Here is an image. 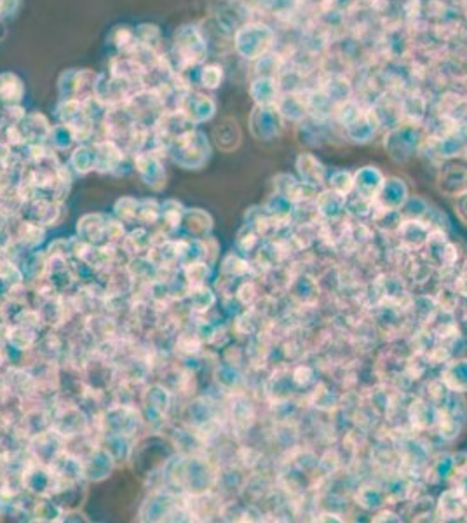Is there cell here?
I'll list each match as a JSON object with an SVG mask.
<instances>
[{
	"label": "cell",
	"mask_w": 467,
	"mask_h": 523,
	"mask_svg": "<svg viewBox=\"0 0 467 523\" xmlns=\"http://www.w3.org/2000/svg\"><path fill=\"white\" fill-rule=\"evenodd\" d=\"M384 173L375 166H365L354 173V190L352 194L375 203L382 185H384Z\"/></svg>",
	"instance_id": "cell-6"
},
{
	"label": "cell",
	"mask_w": 467,
	"mask_h": 523,
	"mask_svg": "<svg viewBox=\"0 0 467 523\" xmlns=\"http://www.w3.org/2000/svg\"><path fill=\"white\" fill-rule=\"evenodd\" d=\"M255 297H257V290H255L253 283L241 284L239 290H237V298H239V302H243L244 305L251 304V302L255 300Z\"/></svg>",
	"instance_id": "cell-23"
},
{
	"label": "cell",
	"mask_w": 467,
	"mask_h": 523,
	"mask_svg": "<svg viewBox=\"0 0 467 523\" xmlns=\"http://www.w3.org/2000/svg\"><path fill=\"white\" fill-rule=\"evenodd\" d=\"M408 419L413 429L429 431V429H434L436 421H438V408L428 398H416L410 405Z\"/></svg>",
	"instance_id": "cell-10"
},
{
	"label": "cell",
	"mask_w": 467,
	"mask_h": 523,
	"mask_svg": "<svg viewBox=\"0 0 467 523\" xmlns=\"http://www.w3.org/2000/svg\"><path fill=\"white\" fill-rule=\"evenodd\" d=\"M315 211L322 220H340L345 214V206H347V197L342 194L335 192L331 189H322L318 192V197L314 201Z\"/></svg>",
	"instance_id": "cell-8"
},
{
	"label": "cell",
	"mask_w": 467,
	"mask_h": 523,
	"mask_svg": "<svg viewBox=\"0 0 467 523\" xmlns=\"http://www.w3.org/2000/svg\"><path fill=\"white\" fill-rule=\"evenodd\" d=\"M434 515L443 522H455V520L464 518L467 515V506L459 492L452 487L439 495L434 506Z\"/></svg>",
	"instance_id": "cell-9"
},
{
	"label": "cell",
	"mask_w": 467,
	"mask_h": 523,
	"mask_svg": "<svg viewBox=\"0 0 467 523\" xmlns=\"http://www.w3.org/2000/svg\"><path fill=\"white\" fill-rule=\"evenodd\" d=\"M295 167H297L298 180H300V182L307 183V185L314 187V189L326 187L328 171H326L324 164H322L314 154L302 152L300 156L297 157Z\"/></svg>",
	"instance_id": "cell-5"
},
{
	"label": "cell",
	"mask_w": 467,
	"mask_h": 523,
	"mask_svg": "<svg viewBox=\"0 0 467 523\" xmlns=\"http://www.w3.org/2000/svg\"><path fill=\"white\" fill-rule=\"evenodd\" d=\"M373 226L382 232H398L401 226V214L398 210H385V208L375 206L372 213Z\"/></svg>",
	"instance_id": "cell-14"
},
{
	"label": "cell",
	"mask_w": 467,
	"mask_h": 523,
	"mask_svg": "<svg viewBox=\"0 0 467 523\" xmlns=\"http://www.w3.org/2000/svg\"><path fill=\"white\" fill-rule=\"evenodd\" d=\"M431 227L424 220H401V226L398 229V237L401 248L406 251H422L431 234Z\"/></svg>",
	"instance_id": "cell-4"
},
{
	"label": "cell",
	"mask_w": 467,
	"mask_h": 523,
	"mask_svg": "<svg viewBox=\"0 0 467 523\" xmlns=\"http://www.w3.org/2000/svg\"><path fill=\"white\" fill-rule=\"evenodd\" d=\"M338 120L344 126L345 135L356 143H366L377 135L381 120L373 110L361 109L354 102H344L338 109Z\"/></svg>",
	"instance_id": "cell-1"
},
{
	"label": "cell",
	"mask_w": 467,
	"mask_h": 523,
	"mask_svg": "<svg viewBox=\"0 0 467 523\" xmlns=\"http://www.w3.org/2000/svg\"><path fill=\"white\" fill-rule=\"evenodd\" d=\"M452 286L460 298L467 300V260L464 262L462 266H460L459 273H457L455 277H453Z\"/></svg>",
	"instance_id": "cell-21"
},
{
	"label": "cell",
	"mask_w": 467,
	"mask_h": 523,
	"mask_svg": "<svg viewBox=\"0 0 467 523\" xmlns=\"http://www.w3.org/2000/svg\"><path fill=\"white\" fill-rule=\"evenodd\" d=\"M258 243H260V234H258L255 229H251L250 226H244L243 229L239 230V234H237L236 246L239 248L243 253H250V251H253L255 248L258 246Z\"/></svg>",
	"instance_id": "cell-18"
},
{
	"label": "cell",
	"mask_w": 467,
	"mask_h": 523,
	"mask_svg": "<svg viewBox=\"0 0 467 523\" xmlns=\"http://www.w3.org/2000/svg\"><path fill=\"white\" fill-rule=\"evenodd\" d=\"M438 189L448 197H457L467 190V160H450L441 167L438 176Z\"/></svg>",
	"instance_id": "cell-3"
},
{
	"label": "cell",
	"mask_w": 467,
	"mask_h": 523,
	"mask_svg": "<svg viewBox=\"0 0 467 523\" xmlns=\"http://www.w3.org/2000/svg\"><path fill=\"white\" fill-rule=\"evenodd\" d=\"M326 187L335 192L342 194V196L349 197L354 190V174L347 169H337L331 174H328L326 178Z\"/></svg>",
	"instance_id": "cell-15"
},
{
	"label": "cell",
	"mask_w": 467,
	"mask_h": 523,
	"mask_svg": "<svg viewBox=\"0 0 467 523\" xmlns=\"http://www.w3.org/2000/svg\"><path fill=\"white\" fill-rule=\"evenodd\" d=\"M408 197L410 190L405 180L398 178V176H391V178L384 180V185H382L381 192L375 199V206L399 211V208L406 203Z\"/></svg>",
	"instance_id": "cell-7"
},
{
	"label": "cell",
	"mask_w": 467,
	"mask_h": 523,
	"mask_svg": "<svg viewBox=\"0 0 467 523\" xmlns=\"http://www.w3.org/2000/svg\"><path fill=\"white\" fill-rule=\"evenodd\" d=\"M464 159L467 160V145H466V149H464Z\"/></svg>",
	"instance_id": "cell-27"
},
{
	"label": "cell",
	"mask_w": 467,
	"mask_h": 523,
	"mask_svg": "<svg viewBox=\"0 0 467 523\" xmlns=\"http://www.w3.org/2000/svg\"><path fill=\"white\" fill-rule=\"evenodd\" d=\"M410 487H412V485H410V481L406 478L392 479L391 484L384 487L387 502L394 504V502H398V501H405V499L410 495V490H412Z\"/></svg>",
	"instance_id": "cell-17"
},
{
	"label": "cell",
	"mask_w": 467,
	"mask_h": 523,
	"mask_svg": "<svg viewBox=\"0 0 467 523\" xmlns=\"http://www.w3.org/2000/svg\"><path fill=\"white\" fill-rule=\"evenodd\" d=\"M462 320L466 321V324H467V304L464 305V309H462Z\"/></svg>",
	"instance_id": "cell-26"
},
{
	"label": "cell",
	"mask_w": 467,
	"mask_h": 523,
	"mask_svg": "<svg viewBox=\"0 0 467 523\" xmlns=\"http://www.w3.org/2000/svg\"><path fill=\"white\" fill-rule=\"evenodd\" d=\"M455 213L460 222L467 227V190L455 197Z\"/></svg>",
	"instance_id": "cell-24"
},
{
	"label": "cell",
	"mask_w": 467,
	"mask_h": 523,
	"mask_svg": "<svg viewBox=\"0 0 467 523\" xmlns=\"http://www.w3.org/2000/svg\"><path fill=\"white\" fill-rule=\"evenodd\" d=\"M356 501L361 506L365 511H378V509L384 508L387 504V497H385V492L382 487L377 485H363L361 488L356 494Z\"/></svg>",
	"instance_id": "cell-13"
},
{
	"label": "cell",
	"mask_w": 467,
	"mask_h": 523,
	"mask_svg": "<svg viewBox=\"0 0 467 523\" xmlns=\"http://www.w3.org/2000/svg\"><path fill=\"white\" fill-rule=\"evenodd\" d=\"M439 378L455 394L467 392V358H452L446 361Z\"/></svg>",
	"instance_id": "cell-11"
},
{
	"label": "cell",
	"mask_w": 467,
	"mask_h": 523,
	"mask_svg": "<svg viewBox=\"0 0 467 523\" xmlns=\"http://www.w3.org/2000/svg\"><path fill=\"white\" fill-rule=\"evenodd\" d=\"M248 270H250V264L241 257H237V255H228L223 260V274L239 277L244 276Z\"/></svg>",
	"instance_id": "cell-19"
},
{
	"label": "cell",
	"mask_w": 467,
	"mask_h": 523,
	"mask_svg": "<svg viewBox=\"0 0 467 523\" xmlns=\"http://www.w3.org/2000/svg\"><path fill=\"white\" fill-rule=\"evenodd\" d=\"M453 469H455V455L441 454L431 464H428L425 476L432 484H446L452 479Z\"/></svg>",
	"instance_id": "cell-12"
},
{
	"label": "cell",
	"mask_w": 467,
	"mask_h": 523,
	"mask_svg": "<svg viewBox=\"0 0 467 523\" xmlns=\"http://www.w3.org/2000/svg\"><path fill=\"white\" fill-rule=\"evenodd\" d=\"M431 210V204L419 196H410L406 203L399 208L401 220H424Z\"/></svg>",
	"instance_id": "cell-16"
},
{
	"label": "cell",
	"mask_w": 467,
	"mask_h": 523,
	"mask_svg": "<svg viewBox=\"0 0 467 523\" xmlns=\"http://www.w3.org/2000/svg\"><path fill=\"white\" fill-rule=\"evenodd\" d=\"M314 374L309 367H298L297 370L293 371V382L298 385V387H307L309 382L312 380Z\"/></svg>",
	"instance_id": "cell-22"
},
{
	"label": "cell",
	"mask_w": 467,
	"mask_h": 523,
	"mask_svg": "<svg viewBox=\"0 0 467 523\" xmlns=\"http://www.w3.org/2000/svg\"><path fill=\"white\" fill-rule=\"evenodd\" d=\"M453 479H457L455 485H453V488L459 492L460 497H462V501L466 502V506H467V472H466V475L455 476Z\"/></svg>",
	"instance_id": "cell-25"
},
{
	"label": "cell",
	"mask_w": 467,
	"mask_h": 523,
	"mask_svg": "<svg viewBox=\"0 0 467 523\" xmlns=\"http://www.w3.org/2000/svg\"><path fill=\"white\" fill-rule=\"evenodd\" d=\"M434 298L439 309L450 311V313L455 311V307L459 305V300H460V297L457 295V291L453 290V286H443Z\"/></svg>",
	"instance_id": "cell-20"
},
{
	"label": "cell",
	"mask_w": 467,
	"mask_h": 523,
	"mask_svg": "<svg viewBox=\"0 0 467 523\" xmlns=\"http://www.w3.org/2000/svg\"><path fill=\"white\" fill-rule=\"evenodd\" d=\"M384 145L396 163H406L422 145V131L415 126H399L385 136Z\"/></svg>",
	"instance_id": "cell-2"
}]
</instances>
